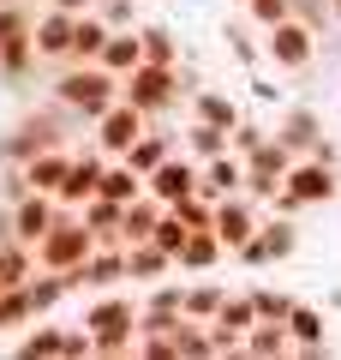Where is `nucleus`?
Masks as SVG:
<instances>
[{"label": "nucleus", "instance_id": "412c9836", "mask_svg": "<svg viewBox=\"0 0 341 360\" xmlns=\"http://www.w3.org/2000/svg\"><path fill=\"white\" fill-rule=\"evenodd\" d=\"M126 283V246H96V252L78 264V295H96V288H120Z\"/></svg>", "mask_w": 341, "mask_h": 360}, {"label": "nucleus", "instance_id": "6ab92c4d", "mask_svg": "<svg viewBox=\"0 0 341 360\" xmlns=\"http://www.w3.org/2000/svg\"><path fill=\"white\" fill-rule=\"evenodd\" d=\"M198 193H203V198H234V193H246V156H240V150L210 156L203 174H198Z\"/></svg>", "mask_w": 341, "mask_h": 360}, {"label": "nucleus", "instance_id": "f3484780", "mask_svg": "<svg viewBox=\"0 0 341 360\" xmlns=\"http://www.w3.org/2000/svg\"><path fill=\"white\" fill-rule=\"evenodd\" d=\"M240 115L246 108L234 103V90H215V84H198L186 96V120H210V127H222V132H234L240 127Z\"/></svg>", "mask_w": 341, "mask_h": 360}, {"label": "nucleus", "instance_id": "c756f323", "mask_svg": "<svg viewBox=\"0 0 341 360\" xmlns=\"http://www.w3.org/2000/svg\"><path fill=\"white\" fill-rule=\"evenodd\" d=\"M180 150L198 156V162H210V156H222V150H227V132H222V127H210V120H186V127H180Z\"/></svg>", "mask_w": 341, "mask_h": 360}, {"label": "nucleus", "instance_id": "72a5a7b5", "mask_svg": "<svg viewBox=\"0 0 341 360\" xmlns=\"http://www.w3.org/2000/svg\"><path fill=\"white\" fill-rule=\"evenodd\" d=\"M222 42H227V54H234L246 72H258V66H264V37H252L246 25H222Z\"/></svg>", "mask_w": 341, "mask_h": 360}, {"label": "nucleus", "instance_id": "6e6552de", "mask_svg": "<svg viewBox=\"0 0 341 360\" xmlns=\"http://www.w3.org/2000/svg\"><path fill=\"white\" fill-rule=\"evenodd\" d=\"M144 132H150V115H144V108H132L126 96H120V103H114L108 115H96V120H90V144H96L102 156H126L132 144L144 139Z\"/></svg>", "mask_w": 341, "mask_h": 360}, {"label": "nucleus", "instance_id": "cd10ccee", "mask_svg": "<svg viewBox=\"0 0 341 360\" xmlns=\"http://www.w3.org/2000/svg\"><path fill=\"white\" fill-rule=\"evenodd\" d=\"M138 60H144V37H138V30H114V37L102 42V66H108L114 78H126Z\"/></svg>", "mask_w": 341, "mask_h": 360}, {"label": "nucleus", "instance_id": "f257e3e1", "mask_svg": "<svg viewBox=\"0 0 341 360\" xmlns=\"http://www.w3.org/2000/svg\"><path fill=\"white\" fill-rule=\"evenodd\" d=\"M138 312H144L138 295H126V288H96L84 300V312H78V324L96 336L102 360H132L138 354Z\"/></svg>", "mask_w": 341, "mask_h": 360}, {"label": "nucleus", "instance_id": "4468645a", "mask_svg": "<svg viewBox=\"0 0 341 360\" xmlns=\"http://www.w3.org/2000/svg\"><path fill=\"white\" fill-rule=\"evenodd\" d=\"M102 168H108V156H102L96 144L84 139V144L72 150V168H66V180H60V193H54V198H60L66 210H78L84 198H96V186H102Z\"/></svg>", "mask_w": 341, "mask_h": 360}, {"label": "nucleus", "instance_id": "aec40b11", "mask_svg": "<svg viewBox=\"0 0 341 360\" xmlns=\"http://www.w3.org/2000/svg\"><path fill=\"white\" fill-rule=\"evenodd\" d=\"M162 276H180L174 252H162L156 240H132L126 246V283L132 288H150V283H162Z\"/></svg>", "mask_w": 341, "mask_h": 360}, {"label": "nucleus", "instance_id": "f704fd0d", "mask_svg": "<svg viewBox=\"0 0 341 360\" xmlns=\"http://www.w3.org/2000/svg\"><path fill=\"white\" fill-rule=\"evenodd\" d=\"M138 37H144V60H162V66H180V37L168 25H138Z\"/></svg>", "mask_w": 341, "mask_h": 360}, {"label": "nucleus", "instance_id": "1a4fd4ad", "mask_svg": "<svg viewBox=\"0 0 341 360\" xmlns=\"http://www.w3.org/2000/svg\"><path fill=\"white\" fill-rule=\"evenodd\" d=\"M54 222H60V198H54V193H36V186H30V193H18L13 205H6V240L36 246L42 234L54 229Z\"/></svg>", "mask_w": 341, "mask_h": 360}, {"label": "nucleus", "instance_id": "49530a36", "mask_svg": "<svg viewBox=\"0 0 341 360\" xmlns=\"http://www.w3.org/2000/svg\"><path fill=\"white\" fill-rule=\"evenodd\" d=\"M329 18H335V25H341V0H329Z\"/></svg>", "mask_w": 341, "mask_h": 360}, {"label": "nucleus", "instance_id": "a211bd4d", "mask_svg": "<svg viewBox=\"0 0 341 360\" xmlns=\"http://www.w3.org/2000/svg\"><path fill=\"white\" fill-rule=\"evenodd\" d=\"M269 132L305 156L317 139H323V115H317V108H300V103H281V108H276V127H269Z\"/></svg>", "mask_w": 341, "mask_h": 360}, {"label": "nucleus", "instance_id": "423d86ee", "mask_svg": "<svg viewBox=\"0 0 341 360\" xmlns=\"http://www.w3.org/2000/svg\"><path fill=\"white\" fill-rule=\"evenodd\" d=\"M293 252H300V222L293 217H269L264 210L258 234L246 246H234V264L240 270H269V264H281V258H293Z\"/></svg>", "mask_w": 341, "mask_h": 360}, {"label": "nucleus", "instance_id": "5701e85b", "mask_svg": "<svg viewBox=\"0 0 341 360\" xmlns=\"http://www.w3.org/2000/svg\"><path fill=\"white\" fill-rule=\"evenodd\" d=\"M222 258H227V246L215 240V229H192L186 246H180V258H174V270H180V276H210Z\"/></svg>", "mask_w": 341, "mask_h": 360}, {"label": "nucleus", "instance_id": "ea45409f", "mask_svg": "<svg viewBox=\"0 0 341 360\" xmlns=\"http://www.w3.org/2000/svg\"><path fill=\"white\" fill-rule=\"evenodd\" d=\"M246 18H252L258 30L281 25V18H293V0H246Z\"/></svg>", "mask_w": 341, "mask_h": 360}, {"label": "nucleus", "instance_id": "7c9ffc66", "mask_svg": "<svg viewBox=\"0 0 341 360\" xmlns=\"http://www.w3.org/2000/svg\"><path fill=\"white\" fill-rule=\"evenodd\" d=\"M36 276V246L25 240H0V288H18Z\"/></svg>", "mask_w": 341, "mask_h": 360}, {"label": "nucleus", "instance_id": "0eeeda50", "mask_svg": "<svg viewBox=\"0 0 341 360\" xmlns=\"http://www.w3.org/2000/svg\"><path fill=\"white\" fill-rule=\"evenodd\" d=\"M293 162H300V150H293V144H281L276 132H269V139L258 144L252 156H246V193H252L258 205H269V198H276V186L288 180Z\"/></svg>", "mask_w": 341, "mask_h": 360}, {"label": "nucleus", "instance_id": "f8f14e48", "mask_svg": "<svg viewBox=\"0 0 341 360\" xmlns=\"http://www.w3.org/2000/svg\"><path fill=\"white\" fill-rule=\"evenodd\" d=\"M72 25H78V13H66V6H36V30H30V42H36L42 66H66V60H72Z\"/></svg>", "mask_w": 341, "mask_h": 360}, {"label": "nucleus", "instance_id": "393cba45", "mask_svg": "<svg viewBox=\"0 0 341 360\" xmlns=\"http://www.w3.org/2000/svg\"><path fill=\"white\" fill-rule=\"evenodd\" d=\"M288 348H293V336H288V319H258L252 330H246L240 354H252V360H281Z\"/></svg>", "mask_w": 341, "mask_h": 360}, {"label": "nucleus", "instance_id": "9b49d317", "mask_svg": "<svg viewBox=\"0 0 341 360\" xmlns=\"http://www.w3.org/2000/svg\"><path fill=\"white\" fill-rule=\"evenodd\" d=\"M258 222H264V205H258L252 193H234V198H215V240L227 246V258H234V246H246L258 234Z\"/></svg>", "mask_w": 341, "mask_h": 360}, {"label": "nucleus", "instance_id": "473e14b6", "mask_svg": "<svg viewBox=\"0 0 341 360\" xmlns=\"http://www.w3.org/2000/svg\"><path fill=\"white\" fill-rule=\"evenodd\" d=\"M222 300H227V283H186V319L210 324L222 312Z\"/></svg>", "mask_w": 341, "mask_h": 360}, {"label": "nucleus", "instance_id": "bb28decb", "mask_svg": "<svg viewBox=\"0 0 341 360\" xmlns=\"http://www.w3.org/2000/svg\"><path fill=\"white\" fill-rule=\"evenodd\" d=\"M36 72H42L36 42H13V49H0V84H6V90H25Z\"/></svg>", "mask_w": 341, "mask_h": 360}, {"label": "nucleus", "instance_id": "f03ea898", "mask_svg": "<svg viewBox=\"0 0 341 360\" xmlns=\"http://www.w3.org/2000/svg\"><path fill=\"white\" fill-rule=\"evenodd\" d=\"M48 96H54L60 108H72V115L90 127L96 115H108V108L120 103V78H114L102 60H66V66H54Z\"/></svg>", "mask_w": 341, "mask_h": 360}, {"label": "nucleus", "instance_id": "a878e982", "mask_svg": "<svg viewBox=\"0 0 341 360\" xmlns=\"http://www.w3.org/2000/svg\"><path fill=\"white\" fill-rule=\"evenodd\" d=\"M102 198H114V205H132V198H144V174L126 162V156H108V168H102Z\"/></svg>", "mask_w": 341, "mask_h": 360}, {"label": "nucleus", "instance_id": "4c0bfd02", "mask_svg": "<svg viewBox=\"0 0 341 360\" xmlns=\"http://www.w3.org/2000/svg\"><path fill=\"white\" fill-rule=\"evenodd\" d=\"M186 234H192V229H186V217H180V210L168 205V210H162V222H156V234H150V240L162 246V252H174V258H180V246H186Z\"/></svg>", "mask_w": 341, "mask_h": 360}, {"label": "nucleus", "instance_id": "dca6fc26", "mask_svg": "<svg viewBox=\"0 0 341 360\" xmlns=\"http://www.w3.org/2000/svg\"><path fill=\"white\" fill-rule=\"evenodd\" d=\"M13 354L18 360H66V324L54 319H30L25 330H18V342H13Z\"/></svg>", "mask_w": 341, "mask_h": 360}, {"label": "nucleus", "instance_id": "e433bc0d", "mask_svg": "<svg viewBox=\"0 0 341 360\" xmlns=\"http://www.w3.org/2000/svg\"><path fill=\"white\" fill-rule=\"evenodd\" d=\"M246 295H252L258 319H288V312H293V295H288V288H264V283H252Z\"/></svg>", "mask_w": 341, "mask_h": 360}, {"label": "nucleus", "instance_id": "39448f33", "mask_svg": "<svg viewBox=\"0 0 341 360\" xmlns=\"http://www.w3.org/2000/svg\"><path fill=\"white\" fill-rule=\"evenodd\" d=\"M317 49H323V37L305 18H281L264 30V66H276V72H312Z\"/></svg>", "mask_w": 341, "mask_h": 360}, {"label": "nucleus", "instance_id": "ddd939ff", "mask_svg": "<svg viewBox=\"0 0 341 360\" xmlns=\"http://www.w3.org/2000/svg\"><path fill=\"white\" fill-rule=\"evenodd\" d=\"M198 174H203V162L198 156H186V150H174L156 174H144V193L150 198H162V205H180V198H192L198 193Z\"/></svg>", "mask_w": 341, "mask_h": 360}, {"label": "nucleus", "instance_id": "c03bdc74", "mask_svg": "<svg viewBox=\"0 0 341 360\" xmlns=\"http://www.w3.org/2000/svg\"><path fill=\"white\" fill-rule=\"evenodd\" d=\"M305 156H317V162H335V168H341V144L329 139V132H323V139H317V144H312Z\"/></svg>", "mask_w": 341, "mask_h": 360}, {"label": "nucleus", "instance_id": "a18cd8bd", "mask_svg": "<svg viewBox=\"0 0 341 360\" xmlns=\"http://www.w3.org/2000/svg\"><path fill=\"white\" fill-rule=\"evenodd\" d=\"M42 6H66V13H90L96 0H42Z\"/></svg>", "mask_w": 341, "mask_h": 360}, {"label": "nucleus", "instance_id": "4be33fe9", "mask_svg": "<svg viewBox=\"0 0 341 360\" xmlns=\"http://www.w3.org/2000/svg\"><path fill=\"white\" fill-rule=\"evenodd\" d=\"M78 217L90 222V234H96V246H126V205H114V198H84L78 205Z\"/></svg>", "mask_w": 341, "mask_h": 360}, {"label": "nucleus", "instance_id": "c9c22d12", "mask_svg": "<svg viewBox=\"0 0 341 360\" xmlns=\"http://www.w3.org/2000/svg\"><path fill=\"white\" fill-rule=\"evenodd\" d=\"M30 319H36V307H30L25 283H18V288H0V330H25Z\"/></svg>", "mask_w": 341, "mask_h": 360}, {"label": "nucleus", "instance_id": "c85d7f7f", "mask_svg": "<svg viewBox=\"0 0 341 360\" xmlns=\"http://www.w3.org/2000/svg\"><path fill=\"white\" fill-rule=\"evenodd\" d=\"M30 30H36V0H0V49L30 42Z\"/></svg>", "mask_w": 341, "mask_h": 360}, {"label": "nucleus", "instance_id": "de8ad7c7", "mask_svg": "<svg viewBox=\"0 0 341 360\" xmlns=\"http://www.w3.org/2000/svg\"><path fill=\"white\" fill-rule=\"evenodd\" d=\"M96 6H102V0H96Z\"/></svg>", "mask_w": 341, "mask_h": 360}, {"label": "nucleus", "instance_id": "37998d69", "mask_svg": "<svg viewBox=\"0 0 341 360\" xmlns=\"http://www.w3.org/2000/svg\"><path fill=\"white\" fill-rule=\"evenodd\" d=\"M252 96H258V103H264V108H281V103H288V90H281L276 78H264V66H258V72H252Z\"/></svg>", "mask_w": 341, "mask_h": 360}, {"label": "nucleus", "instance_id": "79ce46f5", "mask_svg": "<svg viewBox=\"0 0 341 360\" xmlns=\"http://www.w3.org/2000/svg\"><path fill=\"white\" fill-rule=\"evenodd\" d=\"M96 13L108 18L114 30H138V25H144V18H138V0H102Z\"/></svg>", "mask_w": 341, "mask_h": 360}, {"label": "nucleus", "instance_id": "7ed1b4c3", "mask_svg": "<svg viewBox=\"0 0 341 360\" xmlns=\"http://www.w3.org/2000/svg\"><path fill=\"white\" fill-rule=\"evenodd\" d=\"M120 96L132 108H144L150 120H168L180 103H186V84H180V66H162V60H138L126 78H120Z\"/></svg>", "mask_w": 341, "mask_h": 360}, {"label": "nucleus", "instance_id": "2eb2a0df", "mask_svg": "<svg viewBox=\"0 0 341 360\" xmlns=\"http://www.w3.org/2000/svg\"><path fill=\"white\" fill-rule=\"evenodd\" d=\"M288 336H293L288 354H300V360H323V354H329V319H323V307H305V300H293V312H288Z\"/></svg>", "mask_w": 341, "mask_h": 360}, {"label": "nucleus", "instance_id": "2f4dec72", "mask_svg": "<svg viewBox=\"0 0 341 360\" xmlns=\"http://www.w3.org/2000/svg\"><path fill=\"white\" fill-rule=\"evenodd\" d=\"M162 198H150V193H144V198H132V205H126V246L132 240H150V234H156V222H162Z\"/></svg>", "mask_w": 341, "mask_h": 360}, {"label": "nucleus", "instance_id": "20e7f679", "mask_svg": "<svg viewBox=\"0 0 341 360\" xmlns=\"http://www.w3.org/2000/svg\"><path fill=\"white\" fill-rule=\"evenodd\" d=\"M90 252H96V234H90V222L78 217V210L60 205V222H54V229L36 240V270H78Z\"/></svg>", "mask_w": 341, "mask_h": 360}, {"label": "nucleus", "instance_id": "a19ab883", "mask_svg": "<svg viewBox=\"0 0 341 360\" xmlns=\"http://www.w3.org/2000/svg\"><path fill=\"white\" fill-rule=\"evenodd\" d=\"M180 217H186V229H210L215 222V198H203V193H192V198H180Z\"/></svg>", "mask_w": 341, "mask_h": 360}, {"label": "nucleus", "instance_id": "9d476101", "mask_svg": "<svg viewBox=\"0 0 341 360\" xmlns=\"http://www.w3.org/2000/svg\"><path fill=\"white\" fill-rule=\"evenodd\" d=\"M281 186H288L305 210H323V205H335V198H341V168L335 162H317V156H300V162L288 168Z\"/></svg>", "mask_w": 341, "mask_h": 360}, {"label": "nucleus", "instance_id": "58836bf2", "mask_svg": "<svg viewBox=\"0 0 341 360\" xmlns=\"http://www.w3.org/2000/svg\"><path fill=\"white\" fill-rule=\"evenodd\" d=\"M264 139H269V127H264V120L240 115V127L227 132V150H240V156H252V150H258V144H264Z\"/></svg>", "mask_w": 341, "mask_h": 360}, {"label": "nucleus", "instance_id": "b1692460", "mask_svg": "<svg viewBox=\"0 0 341 360\" xmlns=\"http://www.w3.org/2000/svg\"><path fill=\"white\" fill-rule=\"evenodd\" d=\"M72 150H78V144H48V150H36L25 162V180L36 186V193H60L66 168H72Z\"/></svg>", "mask_w": 341, "mask_h": 360}]
</instances>
